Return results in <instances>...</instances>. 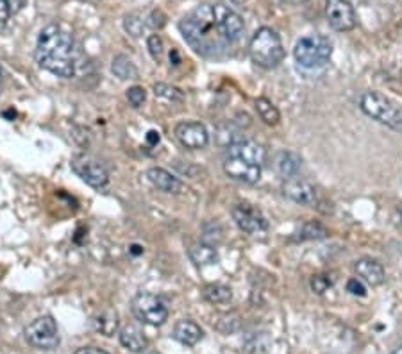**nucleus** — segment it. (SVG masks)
Instances as JSON below:
<instances>
[{
  "label": "nucleus",
  "instance_id": "nucleus-24",
  "mask_svg": "<svg viewBox=\"0 0 402 354\" xmlns=\"http://www.w3.org/2000/svg\"><path fill=\"white\" fill-rule=\"evenodd\" d=\"M301 165H302L301 156H297V154L291 153V150H284V153H281L279 156H277V172L283 175L284 179L297 175Z\"/></svg>",
  "mask_w": 402,
  "mask_h": 354
},
{
  "label": "nucleus",
  "instance_id": "nucleus-19",
  "mask_svg": "<svg viewBox=\"0 0 402 354\" xmlns=\"http://www.w3.org/2000/svg\"><path fill=\"white\" fill-rule=\"evenodd\" d=\"M118 336L120 343L125 349H129L130 353H145V349L149 347V340H147L145 333L136 328V326H125V328L120 329Z\"/></svg>",
  "mask_w": 402,
  "mask_h": 354
},
{
  "label": "nucleus",
  "instance_id": "nucleus-10",
  "mask_svg": "<svg viewBox=\"0 0 402 354\" xmlns=\"http://www.w3.org/2000/svg\"><path fill=\"white\" fill-rule=\"evenodd\" d=\"M233 219H235L236 226L247 235H261L268 229V222L263 213L254 208L252 204H247V202L236 204L233 208Z\"/></svg>",
  "mask_w": 402,
  "mask_h": 354
},
{
  "label": "nucleus",
  "instance_id": "nucleus-7",
  "mask_svg": "<svg viewBox=\"0 0 402 354\" xmlns=\"http://www.w3.org/2000/svg\"><path fill=\"white\" fill-rule=\"evenodd\" d=\"M23 335H26L29 345L41 350H54L61 342L60 329H57L54 317H50V315H43V317H38L36 321L30 322Z\"/></svg>",
  "mask_w": 402,
  "mask_h": 354
},
{
  "label": "nucleus",
  "instance_id": "nucleus-32",
  "mask_svg": "<svg viewBox=\"0 0 402 354\" xmlns=\"http://www.w3.org/2000/svg\"><path fill=\"white\" fill-rule=\"evenodd\" d=\"M145 26L150 27V29H154V31L163 29V27L167 26V15H164L161 9H152V11L149 13V16H147Z\"/></svg>",
  "mask_w": 402,
  "mask_h": 354
},
{
  "label": "nucleus",
  "instance_id": "nucleus-29",
  "mask_svg": "<svg viewBox=\"0 0 402 354\" xmlns=\"http://www.w3.org/2000/svg\"><path fill=\"white\" fill-rule=\"evenodd\" d=\"M147 49H149V54L152 56V60L156 61V63H161L164 54V43L160 34H150V36L147 38Z\"/></svg>",
  "mask_w": 402,
  "mask_h": 354
},
{
  "label": "nucleus",
  "instance_id": "nucleus-9",
  "mask_svg": "<svg viewBox=\"0 0 402 354\" xmlns=\"http://www.w3.org/2000/svg\"><path fill=\"white\" fill-rule=\"evenodd\" d=\"M213 13H215L216 27H218L223 40L228 43H233V41H238L242 38L243 31H245V23H243V18L238 13L223 4L213 6Z\"/></svg>",
  "mask_w": 402,
  "mask_h": 354
},
{
  "label": "nucleus",
  "instance_id": "nucleus-3",
  "mask_svg": "<svg viewBox=\"0 0 402 354\" xmlns=\"http://www.w3.org/2000/svg\"><path fill=\"white\" fill-rule=\"evenodd\" d=\"M250 60L257 65V67L270 70L276 68L281 61L284 60V47L281 41L279 34L270 27H261L254 33L252 40L249 45Z\"/></svg>",
  "mask_w": 402,
  "mask_h": 354
},
{
  "label": "nucleus",
  "instance_id": "nucleus-34",
  "mask_svg": "<svg viewBox=\"0 0 402 354\" xmlns=\"http://www.w3.org/2000/svg\"><path fill=\"white\" fill-rule=\"evenodd\" d=\"M347 290H349L352 295H359V297H365L367 295V287L363 284V281L359 280V277H352V280H349V283H347Z\"/></svg>",
  "mask_w": 402,
  "mask_h": 354
},
{
  "label": "nucleus",
  "instance_id": "nucleus-15",
  "mask_svg": "<svg viewBox=\"0 0 402 354\" xmlns=\"http://www.w3.org/2000/svg\"><path fill=\"white\" fill-rule=\"evenodd\" d=\"M354 272L363 283L370 284V287H379L386 280V274H384L383 265L376 260H369V258H363V260H357L354 263Z\"/></svg>",
  "mask_w": 402,
  "mask_h": 354
},
{
  "label": "nucleus",
  "instance_id": "nucleus-25",
  "mask_svg": "<svg viewBox=\"0 0 402 354\" xmlns=\"http://www.w3.org/2000/svg\"><path fill=\"white\" fill-rule=\"evenodd\" d=\"M94 328L97 329L101 335L113 336L118 331V315L113 309H106L101 315L94 319Z\"/></svg>",
  "mask_w": 402,
  "mask_h": 354
},
{
  "label": "nucleus",
  "instance_id": "nucleus-27",
  "mask_svg": "<svg viewBox=\"0 0 402 354\" xmlns=\"http://www.w3.org/2000/svg\"><path fill=\"white\" fill-rule=\"evenodd\" d=\"M152 90H154V94H156V97L164 99V101H170V102L184 101L183 90H179V88H175V86L164 84V82H156Z\"/></svg>",
  "mask_w": 402,
  "mask_h": 354
},
{
  "label": "nucleus",
  "instance_id": "nucleus-39",
  "mask_svg": "<svg viewBox=\"0 0 402 354\" xmlns=\"http://www.w3.org/2000/svg\"><path fill=\"white\" fill-rule=\"evenodd\" d=\"M245 2H247V0H233V4H236V6H243Z\"/></svg>",
  "mask_w": 402,
  "mask_h": 354
},
{
  "label": "nucleus",
  "instance_id": "nucleus-12",
  "mask_svg": "<svg viewBox=\"0 0 402 354\" xmlns=\"http://www.w3.org/2000/svg\"><path fill=\"white\" fill-rule=\"evenodd\" d=\"M177 142L190 150L204 149L209 142L208 129L201 122H179L174 129Z\"/></svg>",
  "mask_w": 402,
  "mask_h": 354
},
{
  "label": "nucleus",
  "instance_id": "nucleus-11",
  "mask_svg": "<svg viewBox=\"0 0 402 354\" xmlns=\"http://www.w3.org/2000/svg\"><path fill=\"white\" fill-rule=\"evenodd\" d=\"M325 15L329 26L338 33H347L356 27V11L349 0H328Z\"/></svg>",
  "mask_w": 402,
  "mask_h": 354
},
{
  "label": "nucleus",
  "instance_id": "nucleus-8",
  "mask_svg": "<svg viewBox=\"0 0 402 354\" xmlns=\"http://www.w3.org/2000/svg\"><path fill=\"white\" fill-rule=\"evenodd\" d=\"M70 167L75 174L84 181L86 184H89L91 188H101L108 187L109 183V172L104 165L101 163L95 157L88 156V154H77V156L72 157Z\"/></svg>",
  "mask_w": 402,
  "mask_h": 354
},
{
  "label": "nucleus",
  "instance_id": "nucleus-18",
  "mask_svg": "<svg viewBox=\"0 0 402 354\" xmlns=\"http://www.w3.org/2000/svg\"><path fill=\"white\" fill-rule=\"evenodd\" d=\"M172 336H174L179 343H183V345L194 347L201 342L202 336H204V331H202V328L197 322L190 321V319H184V321H179L177 324H175Z\"/></svg>",
  "mask_w": 402,
  "mask_h": 354
},
{
  "label": "nucleus",
  "instance_id": "nucleus-20",
  "mask_svg": "<svg viewBox=\"0 0 402 354\" xmlns=\"http://www.w3.org/2000/svg\"><path fill=\"white\" fill-rule=\"evenodd\" d=\"M188 256L197 267H209V265H215L218 261V253H216L215 247L204 242L194 243L188 249Z\"/></svg>",
  "mask_w": 402,
  "mask_h": 354
},
{
  "label": "nucleus",
  "instance_id": "nucleus-22",
  "mask_svg": "<svg viewBox=\"0 0 402 354\" xmlns=\"http://www.w3.org/2000/svg\"><path fill=\"white\" fill-rule=\"evenodd\" d=\"M111 72L115 74V77L122 79V81H134V79H138V68H136V65H134L129 57L123 56V54H118V56L113 57Z\"/></svg>",
  "mask_w": 402,
  "mask_h": 354
},
{
  "label": "nucleus",
  "instance_id": "nucleus-1",
  "mask_svg": "<svg viewBox=\"0 0 402 354\" xmlns=\"http://www.w3.org/2000/svg\"><path fill=\"white\" fill-rule=\"evenodd\" d=\"M36 63L56 77L70 79L77 72L81 50L70 33L57 23L43 27L36 41Z\"/></svg>",
  "mask_w": 402,
  "mask_h": 354
},
{
  "label": "nucleus",
  "instance_id": "nucleus-21",
  "mask_svg": "<svg viewBox=\"0 0 402 354\" xmlns=\"http://www.w3.org/2000/svg\"><path fill=\"white\" fill-rule=\"evenodd\" d=\"M329 231L324 224L320 222H315V220H309L306 224L301 226L295 236L291 240L295 242H313V240H324L328 238Z\"/></svg>",
  "mask_w": 402,
  "mask_h": 354
},
{
  "label": "nucleus",
  "instance_id": "nucleus-6",
  "mask_svg": "<svg viewBox=\"0 0 402 354\" xmlns=\"http://www.w3.org/2000/svg\"><path fill=\"white\" fill-rule=\"evenodd\" d=\"M133 315L147 326H163L168 321V306L160 295L142 292L130 301Z\"/></svg>",
  "mask_w": 402,
  "mask_h": 354
},
{
  "label": "nucleus",
  "instance_id": "nucleus-31",
  "mask_svg": "<svg viewBox=\"0 0 402 354\" xmlns=\"http://www.w3.org/2000/svg\"><path fill=\"white\" fill-rule=\"evenodd\" d=\"M333 281L335 280L328 274H317V276L311 277V290L318 295L325 294L333 287Z\"/></svg>",
  "mask_w": 402,
  "mask_h": 354
},
{
  "label": "nucleus",
  "instance_id": "nucleus-28",
  "mask_svg": "<svg viewBox=\"0 0 402 354\" xmlns=\"http://www.w3.org/2000/svg\"><path fill=\"white\" fill-rule=\"evenodd\" d=\"M145 27V20H143L138 13H129V15H125V18H123V29L133 38L142 36Z\"/></svg>",
  "mask_w": 402,
  "mask_h": 354
},
{
  "label": "nucleus",
  "instance_id": "nucleus-41",
  "mask_svg": "<svg viewBox=\"0 0 402 354\" xmlns=\"http://www.w3.org/2000/svg\"><path fill=\"white\" fill-rule=\"evenodd\" d=\"M391 354H402V345H401V347H397V349H395L393 353H391Z\"/></svg>",
  "mask_w": 402,
  "mask_h": 354
},
{
  "label": "nucleus",
  "instance_id": "nucleus-13",
  "mask_svg": "<svg viewBox=\"0 0 402 354\" xmlns=\"http://www.w3.org/2000/svg\"><path fill=\"white\" fill-rule=\"evenodd\" d=\"M223 172L231 177V179L242 181V183L254 184L261 177V167L250 161L242 160L236 156H225L223 160Z\"/></svg>",
  "mask_w": 402,
  "mask_h": 354
},
{
  "label": "nucleus",
  "instance_id": "nucleus-36",
  "mask_svg": "<svg viewBox=\"0 0 402 354\" xmlns=\"http://www.w3.org/2000/svg\"><path fill=\"white\" fill-rule=\"evenodd\" d=\"M74 354H109L106 349L101 347H79Z\"/></svg>",
  "mask_w": 402,
  "mask_h": 354
},
{
  "label": "nucleus",
  "instance_id": "nucleus-4",
  "mask_svg": "<svg viewBox=\"0 0 402 354\" xmlns=\"http://www.w3.org/2000/svg\"><path fill=\"white\" fill-rule=\"evenodd\" d=\"M363 113L383 126L402 133V106L379 92H365L359 101Z\"/></svg>",
  "mask_w": 402,
  "mask_h": 354
},
{
  "label": "nucleus",
  "instance_id": "nucleus-14",
  "mask_svg": "<svg viewBox=\"0 0 402 354\" xmlns=\"http://www.w3.org/2000/svg\"><path fill=\"white\" fill-rule=\"evenodd\" d=\"M283 194L286 195L290 201L297 202V204L302 206H313L317 202V190H315V187L309 184L308 181L298 179L297 175L284 179Z\"/></svg>",
  "mask_w": 402,
  "mask_h": 354
},
{
  "label": "nucleus",
  "instance_id": "nucleus-16",
  "mask_svg": "<svg viewBox=\"0 0 402 354\" xmlns=\"http://www.w3.org/2000/svg\"><path fill=\"white\" fill-rule=\"evenodd\" d=\"M145 177L149 179V183L152 184L154 188L164 192V194H183V188H184L183 183H181L177 177H174L170 172L164 170V168L160 167L149 168Z\"/></svg>",
  "mask_w": 402,
  "mask_h": 354
},
{
  "label": "nucleus",
  "instance_id": "nucleus-30",
  "mask_svg": "<svg viewBox=\"0 0 402 354\" xmlns=\"http://www.w3.org/2000/svg\"><path fill=\"white\" fill-rule=\"evenodd\" d=\"M268 345H270V338H268L267 333H259V335H254L252 340L247 347L252 354H267L268 353Z\"/></svg>",
  "mask_w": 402,
  "mask_h": 354
},
{
  "label": "nucleus",
  "instance_id": "nucleus-17",
  "mask_svg": "<svg viewBox=\"0 0 402 354\" xmlns=\"http://www.w3.org/2000/svg\"><path fill=\"white\" fill-rule=\"evenodd\" d=\"M228 156L242 157V160H247L250 163H256L261 167L264 163V160H267V149L257 142L245 140V142H236L233 145H229Z\"/></svg>",
  "mask_w": 402,
  "mask_h": 354
},
{
  "label": "nucleus",
  "instance_id": "nucleus-5",
  "mask_svg": "<svg viewBox=\"0 0 402 354\" xmlns=\"http://www.w3.org/2000/svg\"><path fill=\"white\" fill-rule=\"evenodd\" d=\"M295 61L301 65L302 68H320L329 63L333 56V43L329 38L322 36V34H309V36H302L301 40L295 43L294 49Z\"/></svg>",
  "mask_w": 402,
  "mask_h": 354
},
{
  "label": "nucleus",
  "instance_id": "nucleus-37",
  "mask_svg": "<svg viewBox=\"0 0 402 354\" xmlns=\"http://www.w3.org/2000/svg\"><path fill=\"white\" fill-rule=\"evenodd\" d=\"M147 140H149L152 145H156V143H160V133H156V131H150L149 135H147Z\"/></svg>",
  "mask_w": 402,
  "mask_h": 354
},
{
  "label": "nucleus",
  "instance_id": "nucleus-35",
  "mask_svg": "<svg viewBox=\"0 0 402 354\" xmlns=\"http://www.w3.org/2000/svg\"><path fill=\"white\" fill-rule=\"evenodd\" d=\"M9 16H11V6H9V0H0V33L8 27Z\"/></svg>",
  "mask_w": 402,
  "mask_h": 354
},
{
  "label": "nucleus",
  "instance_id": "nucleus-2",
  "mask_svg": "<svg viewBox=\"0 0 402 354\" xmlns=\"http://www.w3.org/2000/svg\"><path fill=\"white\" fill-rule=\"evenodd\" d=\"M179 31L188 45L201 56L215 57L218 56V50L228 45V41L223 40L216 27L213 6L209 4H201L194 11L188 13L179 22Z\"/></svg>",
  "mask_w": 402,
  "mask_h": 354
},
{
  "label": "nucleus",
  "instance_id": "nucleus-38",
  "mask_svg": "<svg viewBox=\"0 0 402 354\" xmlns=\"http://www.w3.org/2000/svg\"><path fill=\"white\" fill-rule=\"evenodd\" d=\"M284 4H302V2H306V0H283Z\"/></svg>",
  "mask_w": 402,
  "mask_h": 354
},
{
  "label": "nucleus",
  "instance_id": "nucleus-26",
  "mask_svg": "<svg viewBox=\"0 0 402 354\" xmlns=\"http://www.w3.org/2000/svg\"><path fill=\"white\" fill-rule=\"evenodd\" d=\"M254 108H256L257 115H259V118L263 120L267 126H277V123H279L281 113H279V109L272 104V101H268V99H264V97H259V99H256V102H254Z\"/></svg>",
  "mask_w": 402,
  "mask_h": 354
},
{
  "label": "nucleus",
  "instance_id": "nucleus-33",
  "mask_svg": "<svg viewBox=\"0 0 402 354\" xmlns=\"http://www.w3.org/2000/svg\"><path fill=\"white\" fill-rule=\"evenodd\" d=\"M145 99H147V92L143 90L142 86H133V88L127 90V101H129V104L133 106V108H140V106H143Z\"/></svg>",
  "mask_w": 402,
  "mask_h": 354
},
{
  "label": "nucleus",
  "instance_id": "nucleus-23",
  "mask_svg": "<svg viewBox=\"0 0 402 354\" xmlns=\"http://www.w3.org/2000/svg\"><path fill=\"white\" fill-rule=\"evenodd\" d=\"M202 297L208 302H211V304H229L233 301V290L225 284L211 283L204 287Z\"/></svg>",
  "mask_w": 402,
  "mask_h": 354
},
{
  "label": "nucleus",
  "instance_id": "nucleus-40",
  "mask_svg": "<svg viewBox=\"0 0 402 354\" xmlns=\"http://www.w3.org/2000/svg\"><path fill=\"white\" fill-rule=\"evenodd\" d=\"M133 249H134V250H133V253H134V254H140V253H142V250H140V247H138V245H134V247H133Z\"/></svg>",
  "mask_w": 402,
  "mask_h": 354
}]
</instances>
